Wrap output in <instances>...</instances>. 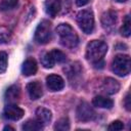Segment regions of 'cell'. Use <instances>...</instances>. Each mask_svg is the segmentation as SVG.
Returning <instances> with one entry per match:
<instances>
[{"label":"cell","instance_id":"16","mask_svg":"<svg viewBox=\"0 0 131 131\" xmlns=\"http://www.w3.org/2000/svg\"><path fill=\"white\" fill-rule=\"evenodd\" d=\"M37 62L34 58H28L25 60L21 67V73L25 76H32L35 75L37 72Z\"/></svg>","mask_w":131,"mask_h":131},{"label":"cell","instance_id":"13","mask_svg":"<svg viewBox=\"0 0 131 131\" xmlns=\"http://www.w3.org/2000/svg\"><path fill=\"white\" fill-rule=\"evenodd\" d=\"M60 7H61V1L60 0H46L44 3L45 12L51 17L56 16V14L60 10Z\"/></svg>","mask_w":131,"mask_h":131},{"label":"cell","instance_id":"26","mask_svg":"<svg viewBox=\"0 0 131 131\" xmlns=\"http://www.w3.org/2000/svg\"><path fill=\"white\" fill-rule=\"evenodd\" d=\"M9 40V32L5 29H0V44L6 43Z\"/></svg>","mask_w":131,"mask_h":131},{"label":"cell","instance_id":"10","mask_svg":"<svg viewBox=\"0 0 131 131\" xmlns=\"http://www.w3.org/2000/svg\"><path fill=\"white\" fill-rule=\"evenodd\" d=\"M100 89L105 93V94H115L119 91L120 89V84L117 80L113 78H106L103 80Z\"/></svg>","mask_w":131,"mask_h":131},{"label":"cell","instance_id":"29","mask_svg":"<svg viewBox=\"0 0 131 131\" xmlns=\"http://www.w3.org/2000/svg\"><path fill=\"white\" fill-rule=\"evenodd\" d=\"M3 130H14L13 128H11L10 126H6V127H4V129Z\"/></svg>","mask_w":131,"mask_h":131},{"label":"cell","instance_id":"24","mask_svg":"<svg viewBox=\"0 0 131 131\" xmlns=\"http://www.w3.org/2000/svg\"><path fill=\"white\" fill-rule=\"evenodd\" d=\"M7 69V54L4 51H0V74L4 73Z\"/></svg>","mask_w":131,"mask_h":131},{"label":"cell","instance_id":"15","mask_svg":"<svg viewBox=\"0 0 131 131\" xmlns=\"http://www.w3.org/2000/svg\"><path fill=\"white\" fill-rule=\"evenodd\" d=\"M52 115L51 112L45 107H39L36 110V120L44 127L51 121Z\"/></svg>","mask_w":131,"mask_h":131},{"label":"cell","instance_id":"7","mask_svg":"<svg viewBox=\"0 0 131 131\" xmlns=\"http://www.w3.org/2000/svg\"><path fill=\"white\" fill-rule=\"evenodd\" d=\"M24 110L14 103H8L3 111V117L7 120L17 121L24 117Z\"/></svg>","mask_w":131,"mask_h":131},{"label":"cell","instance_id":"9","mask_svg":"<svg viewBox=\"0 0 131 131\" xmlns=\"http://www.w3.org/2000/svg\"><path fill=\"white\" fill-rule=\"evenodd\" d=\"M46 84L50 91H59L64 87V81L58 75H49L46 78Z\"/></svg>","mask_w":131,"mask_h":131},{"label":"cell","instance_id":"2","mask_svg":"<svg viewBox=\"0 0 131 131\" xmlns=\"http://www.w3.org/2000/svg\"><path fill=\"white\" fill-rule=\"evenodd\" d=\"M107 51V45L100 40H92L86 47V58L93 64L102 61L103 56Z\"/></svg>","mask_w":131,"mask_h":131},{"label":"cell","instance_id":"20","mask_svg":"<svg viewBox=\"0 0 131 131\" xmlns=\"http://www.w3.org/2000/svg\"><path fill=\"white\" fill-rule=\"evenodd\" d=\"M18 0H1L0 2V10L1 11H8L16 7Z\"/></svg>","mask_w":131,"mask_h":131},{"label":"cell","instance_id":"4","mask_svg":"<svg viewBox=\"0 0 131 131\" xmlns=\"http://www.w3.org/2000/svg\"><path fill=\"white\" fill-rule=\"evenodd\" d=\"M77 23L80 29L85 34H91L94 29V16L93 12L89 9H84L78 12L77 14Z\"/></svg>","mask_w":131,"mask_h":131},{"label":"cell","instance_id":"17","mask_svg":"<svg viewBox=\"0 0 131 131\" xmlns=\"http://www.w3.org/2000/svg\"><path fill=\"white\" fill-rule=\"evenodd\" d=\"M92 104L96 107H100V108H112L114 105V102L111 98H107L106 96H95L92 100Z\"/></svg>","mask_w":131,"mask_h":131},{"label":"cell","instance_id":"11","mask_svg":"<svg viewBox=\"0 0 131 131\" xmlns=\"http://www.w3.org/2000/svg\"><path fill=\"white\" fill-rule=\"evenodd\" d=\"M27 91L31 97V99L33 100H37L39 99L42 94H43V90H42V85L39 81H34V82H30L27 85Z\"/></svg>","mask_w":131,"mask_h":131},{"label":"cell","instance_id":"14","mask_svg":"<svg viewBox=\"0 0 131 131\" xmlns=\"http://www.w3.org/2000/svg\"><path fill=\"white\" fill-rule=\"evenodd\" d=\"M4 97H5V100L8 101V103H14L20 97V88H19V86L12 85V86L8 87L5 91Z\"/></svg>","mask_w":131,"mask_h":131},{"label":"cell","instance_id":"1","mask_svg":"<svg viewBox=\"0 0 131 131\" xmlns=\"http://www.w3.org/2000/svg\"><path fill=\"white\" fill-rule=\"evenodd\" d=\"M59 42L67 48H75L79 43V37L75 30L69 24H60L56 28Z\"/></svg>","mask_w":131,"mask_h":131},{"label":"cell","instance_id":"22","mask_svg":"<svg viewBox=\"0 0 131 131\" xmlns=\"http://www.w3.org/2000/svg\"><path fill=\"white\" fill-rule=\"evenodd\" d=\"M54 129L57 130V131H67L70 129V122L67 118H62V119H59L55 126H54Z\"/></svg>","mask_w":131,"mask_h":131},{"label":"cell","instance_id":"12","mask_svg":"<svg viewBox=\"0 0 131 131\" xmlns=\"http://www.w3.org/2000/svg\"><path fill=\"white\" fill-rule=\"evenodd\" d=\"M64 73L67 74L68 78L71 81L76 80L77 78H79L82 74V68L80 66L79 62H72L70 64H68L64 69H63Z\"/></svg>","mask_w":131,"mask_h":131},{"label":"cell","instance_id":"6","mask_svg":"<svg viewBox=\"0 0 131 131\" xmlns=\"http://www.w3.org/2000/svg\"><path fill=\"white\" fill-rule=\"evenodd\" d=\"M76 115L79 121L81 122H89L96 118V113L92 106H90L87 102H81L76 110Z\"/></svg>","mask_w":131,"mask_h":131},{"label":"cell","instance_id":"19","mask_svg":"<svg viewBox=\"0 0 131 131\" xmlns=\"http://www.w3.org/2000/svg\"><path fill=\"white\" fill-rule=\"evenodd\" d=\"M41 63L46 69H51L54 66L55 61H54V58H53L51 52H46V53H44L42 55V57H41Z\"/></svg>","mask_w":131,"mask_h":131},{"label":"cell","instance_id":"28","mask_svg":"<svg viewBox=\"0 0 131 131\" xmlns=\"http://www.w3.org/2000/svg\"><path fill=\"white\" fill-rule=\"evenodd\" d=\"M75 2L77 6H84L89 2V0H75Z\"/></svg>","mask_w":131,"mask_h":131},{"label":"cell","instance_id":"27","mask_svg":"<svg viewBox=\"0 0 131 131\" xmlns=\"http://www.w3.org/2000/svg\"><path fill=\"white\" fill-rule=\"evenodd\" d=\"M124 105L126 107L127 111H130L131 110V102H130V93L128 92L126 94V97H125V100H124Z\"/></svg>","mask_w":131,"mask_h":131},{"label":"cell","instance_id":"3","mask_svg":"<svg viewBox=\"0 0 131 131\" xmlns=\"http://www.w3.org/2000/svg\"><path fill=\"white\" fill-rule=\"evenodd\" d=\"M112 70L116 75L120 77L127 76L131 70V61L129 55L126 54L116 55L112 62Z\"/></svg>","mask_w":131,"mask_h":131},{"label":"cell","instance_id":"30","mask_svg":"<svg viewBox=\"0 0 131 131\" xmlns=\"http://www.w3.org/2000/svg\"><path fill=\"white\" fill-rule=\"evenodd\" d=\"M115 1H117V2H125V1H127V0H115Z\"/></svg>","mask_w":131,"mask_h":131},{"label":"cell","instance_id":"21","mask_svg":"<svg viewBox=\"0 0 131 131\" xmlns=\"http://www.w3.org/2000/svg\"><path fill=\"white\" fill-rule=\"evenodd\" d=\"M131 33V21H130V16L126 15L125 19L123 21V26L121 28V35L124 37H129Z\"/></svg>","mask_w":131,"mask_h":131},{"label":"cell","instance_id":"23","mask_svg":"<svg viewBox=\"0 0 131 131\" xmlns=\"http://www.w3.org/2000/svg\"><path fill=\"white\" fill-rule=\"evenodd\" d=\"M53 58H54V61L57 62V63H61V62H64L66 59H67V56L63 52H61L60 50H57V49H54L52 51H50Z\"/></svg>","mask_w":131,"mask_h":131},{"label":"cell","instance_id":"5","mask_svg":"<svg viewBox=\"0 0 131 131\" xmlns=\"http://www.w3.org/2000/svg\"><path fill=\"white\" fill-rule=\"evenodd\" d=\"M34 39L38 44H46L51 39V24L44 19L39 23L36 28Z\"/></svg>","mask_w":131,"mask_h":131},{"label":"cell","instance_id":"18","mask_svg":"<svg viewBox=\"0 0 131 131\" xmlns=\"http://www.w3.org/2000/svg\"><path fill=\"white\" fill-rule=\"evenodd\" d=\"M23 130L25 131H38L43 128V126L37 120H28L21 126Z\"/></svg>","mask_w":131,"mask_h":131},{"label":"cell","instance_id":"25","mask_svg":"<svg viewBox=\"0 0 131 131\" xmlns=\"http://www.w3.org/2000/svg\"><path fill=\"white\" fill-rule=\"evenodd\" d=\"M123 128H124V124H123L121 121H114V122H112V123L107 126V129H108V130H112V131L122 130Z\"/></svg>","mask_w":131,"mask_h":131},{"label":"cell","instance_id":"8","mask_svg":"<svg viewBox=\"0 0 131 131\" xmlns=\"http://www.w3.org/2000/svg\"><path fill=\"white\" fill-rule=\"evenodd\" d=\"M101 25L104 30L112 31L117 25L118 21V14L115 10H107L102 13L101 15Z\"/></svg>","mask_w":131,"mask_h":131}]
</instances>
